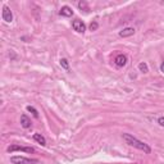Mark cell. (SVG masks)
Returning a JSON list of instances; mask_svg holds the SVG:
<instances>
[{
	"label": "cell",
	"instance_id": "cell-2",
	"mask_svg": "<svg viewBox=\"0 0 164 164\" xmlns=\"http://www.w3.org/2000/svg\"><path fill=\"white\" fill-rule=\"evenodd\" d=\"M11 162L13 164H35V163H38L37 159H28L24 157H12Z\"/></svg>",
	"mask_w": 164,
	"mask_h": 164
},
{
	"label": "cell",
	"instance_id": "cell-12",
	"mask_svg": "<svg viewBox=\"0 0 164 164\" xmlns=\"http://www.w3.org/2000/svg\"><path fill=\"white\" fill-rule=\"evenodd\" d=\"M27 110L30 112V113H32V115H33L35 118H38V112H37L33 107H31V105H28V107H27Z\"/></svg>",
	"mask_w": 164,
	"mask_h": 164
},
{
	"label": "cell",
	"instance_id": "cell-5",
	"mask_svg": "<svg viewBox=\"0 0 164 164\" xmlns=\"http://www.w3.org/2000/svg\"><path fill=\"white\" fill-rule=\"evenodd\" d=\"M2 17H3V19L5 22H12L13 21V14H12V11L9 9L7 5H4L3 7V14H2Z\"/></svg>",
	"mask_w": 164,
	"mask_h": 164
},
{
	"label": "cell",
	"instance_id": "cell-4",
	"mask_svg": "<svg viewBox=\"0 0 164 164\" xmlns=\"http://www.w3.org/2000/svg\"><path fill=\"white\" fill-rule=\"evenodd\" d=\"M72 27H73V30L76 32H78V33H83L85 30H86V26L82 21H80V19H74V21L72 22Z\"/></svg>",
	"mask_w": 164,
	"mask_h": 164
},
{
	"label": "cell",
	"instance_id": "cell-13",
	"mask_svg": "<svg viewBox=\"0 0 164 164\" xmlns=\"http://www.w3.org/2000/svg\"><path fill=\"white\" fill-rule=\"evenodd\" d=\"M60 65L63 67L64 69H67V71L69 69V63H68V60H67V59H64V58H63V59H60Z\"/></svg>",
	"mask_w": 164,
	"mask_h": 164
},
{
	"label": "cell",
	"instance_id": "cell-16",
	"mask_svg": "<svg viewBox=\"0 0 164 164\" xmlns=\"http://www.w3.org/2000/svg\"><path fill=\"white\" fill-rule=\"evenodd\" d=\"M158 123L160 124V126H163V127H164V117H160V118L158 119Z\"/></svg>",
	"mask_w": 164,
	"mask_h": 164
},
{
	"label": "cell",
	"instance_id": "cell-15",
	"mask_svg": "<svg viewBox=\"0 0 164 164\" xmlns=\"http://www.w3.org/2000/svg\"><path fill=\"white\" fill-rule=\"evenodd\" d=\"M98 27H99L98 22H92V23L90 24V30H91V31H96V30H98Z\"/></svg>",
	"mask_w": 164,
	"mask_h": 164
},
{
	"label": "cell",
	"instance_id": "cell-7",
	"mask_svg": "<svg viewBox=\"0 0 164 164\" xmlns=\"http://www.w3.org/2000/svg\"><path fill=\"white\" fill-rule=\"evenodd\" d=\"M31 119L27 117L26 114H22L21 115V126L23 127V128H30L31 127Z\"/></svg>",
	"mask_w": 164,
	"mask_h": 164
},
{
	"label": "cell",
	"instance_id": "cell-14",
	"mask_svg": "<svg viewBox=\"0 0 164 164\" xmlns=\"http://www.w3.org/2000/svg\"><path fill=\"white\" fill-rule=\"evenodd\" d=\"M78 8L81 9V11H86V12L89 11V7H87V3H86V2H80L78 3Z\"/></svg>",
	"mask_w": 164,
	"mask_h": 164
},
{
	"label": "cell",
	"instance_id": "cell-9",
	"mask_svg": "<svg viewBox=\"0 0 164 164\" xmlns=\"http://www.w3.org/2000/svg\"><path fill=\"white\" fill-rule=\"evenodd\" d=\"M135 33V28L132 27H127V28H124V30H122L119 32V36L121 37H128V36H132Z\"/></svg>",
	"mask_w": 164,
	"mask_h": 164
},
{
	"label": "cell",
	"instance_id": "cell-1",
	"mask_svg": "<svg viewBox=\"0 0 164 164\" xmlns=\"http://www.w3.org/2000/svg\"><path fill=\"white\" fill-rule=\"evenodd\" d=\"M122 137H123L124 141L128 144V145H131V146H133V148H136V149H139V150H141V151H144V153H146V154H150V153H151V149H150V146L148 145V144H145V142H142V141L137 140L136 137H133L132 135H130V133H123Z\"/></svg>",
	"mask_w": 164,
	"mask_h": 164
},
{
	"label": "cell",
	"instance_id": "cell-3",
	"mask_svg": "<svg viewBox=\"0 0 164 164\" xmlns=\"http://www.w3.org/2000/svg\"><path fill=\"white\" fill-rule=\"evenodd\" d=\"M13 151H24V153H35L33 148H28V146H19V145H11L8 148V153H13Z\"/></svg>",
	"mask_w": 164,
	"mask_h": 164
},
{
	"label": "cell",
	"instance_id": "cell-10",
	"mask_svg": "<svg viewBox=\"0 0 164 164\" xmlns=\"http://www.w3.org/2000/svg\"><path fill=\"white\" fill-rule=\"evenodd\" d=\"M33 140H35V141H37L38 144H41L42 146H45V145H46V140H45V137L42 136L41 133H35V135H33Z\"/></svg>",
	"mask_w": 164,
	"mask_h": 164
},
{
	"label": "cell",
	"instance_id": "cell-8",
	"mask_svg": "<svg viewBox=\"0 0 164 164\" xmlns=\"http://www.w3.org/2000/svg\"><path fill=\"white\" fill-rule=\"evenodd\" d=\"M59 14L63 16V17H72V16H73V11H72V9H71L69 7L64 5V7H62Z\"/></svg>",
	"mask_w": 164,
	"mask_h": 164
},
{
	"label": "cell",
	"instance_id": "cell-17",
	"mask_svg": "<svg viewBox=\"0 0 164 164\" xmlns=\"http://www.w3.org/2000/svg\"><path fill=\"white\" fill-rule=\"evenodd\" d=\"M160 71H162V72L164 73V62H163V63L160 64Z\"/></svg>",
	"mask_w": 164,
	"mask_h": 164
},
{
	"label": "cell",
	"instance_id": "cell-11",
	"mask_svg": "<svg viewBox=\"0 0 164 164\" xmlns=\"http://www.w3.org/2000/svg\"><path fill=\"white\" fill-rule=\"evenodd\" d=\"M139 69H140L142 73H148V72H149V67H148L146 63H144V62H142V63L139 64Z\"/></svg>",
	"mask_w": 164,
	"mask_h": 164
},
{
	"label": "cell",
	"instance_id": "cell-6",
	"mask_svg": "<svg viewBox=\"0 0 164 164\" xmlns=\"http://www.w3.org/2000/svg\"><path fill=\"white\" fill-rule=\"evenodd\" d=\"M114 63L117 64L118 67H124V65L127 64V56L124 55V54H119V55L115 56Z\"/></svg>",
	"mask_w": 164,
	"mask_h": 164
}]
</instances>
